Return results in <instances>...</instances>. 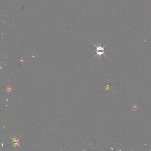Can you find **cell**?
Here are the masks:
<instances>
[{
	"mask_svg": "<svg viewBox=\"0 0 151 151\" xmlns=\"http://www.w3.org/2000/svg\"><path fill=\"white\" fill-rule=\"evenodd\" d=\"M12 90V88L10 86H8V87H7V92L8 93H9L11 92Z\"/></svg>",
	"mask_w": 151,
	"mask_h": 151,
	"instance_id": "cell-3",
	"label": "cell"
},
{
	"mask_svg": "<svg viewBox=\"0 0 151 151\" xmlns=\"http://www.w3.org/2000/svg\"><path fill=\"white\" fill-rule=\"evenodd\" d=\"M92 43L94 45V46H95L96 48V52H97V54L95 56H98L100 57V58H101V56L102 55H104V56H105V57H107V56H106L105 55V54H104L105 53V46H106L107 45L108 43H107L106 45H105V46L104 47H102L101 46V45H96L95 44H94L93 43Z\"/></svg>",
	"mask_w": 151,
	"mask_h": 151,
	"instance_id": "cell-1",
	"label": "cell"
},
{
	"mask_svg": "<svg viewBox=\"0 0 151 151\" xmlns=\"http://www.w3.org/2000/svg\"><path fill=\"white\" fill-rule=\"evenodd\" d=\"M10 138L12 140V143L13 144V146H12V147H13V146H15V148H16V147H17V146H19V147H20V145H19V143H20V142H19V139H17V138H16V137H15V138H13L12 137H10Z\"/></svg>",
	"mask_w": 151,
	"mask_h": 151,
	"instance_id": "cell-2",
	"label": "cell"
}]
</instances>
